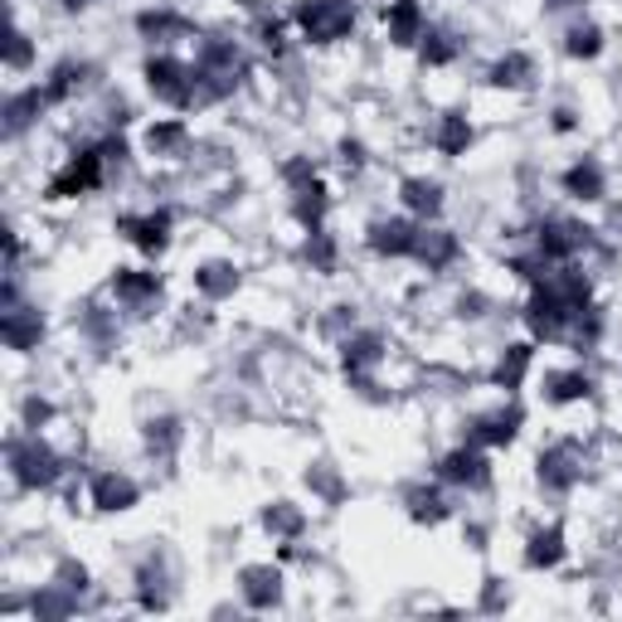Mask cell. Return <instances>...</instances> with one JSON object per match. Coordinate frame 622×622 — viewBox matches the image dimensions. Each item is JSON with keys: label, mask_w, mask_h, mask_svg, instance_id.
I'll return each instance as SVG.
<instances>
[{"label": "cell", "mask_w": 622, "mask_h": 622, "mask_svg": "<svg viewBox=\"0 0 622 622\" xmlns=\"http://www.w3.org/2000/svg\"><path fill=\"white\" fill-rule=\"evenodd\" d=\"M340 161H346V171H360V165H365V151H360L356 141H340Z\"/></svg>", "instance_id": "cell-39"}, {"label": "cell", "mask_w": 622, "mask_h": 622, "mask_svg": "<svg viewBox=\"0 0 622 622\" xmlns=\"http://www.w3.org/2000/svg\"><path fill=\"white\" fill-rule=\"evenodd\" d=\"M458 59V35L452 29H423V64H448Z\"/></svg>", "instance_id": "cell-32"}, {"label": "cell", "mask_w": 622, "mask_h": 622, "mask_svg": "<svg viewBox=\"0 0 622 622\" xmlns=\"http://www.w3.org/2000/svg\"><path fill=\"white\" fill-rule=\"evenodd\" d=\"M409 515H413V521L438 525L443 515H448V501H443L438 492H428V486H413V492H409Z\"/></svg>", "instance_id": "cell-31"}, {"label": "cell", "mask_w": 622, "mask_h": 622, "mask_svg": "<svg viewBox=\"0 0 622 622\" xmlns=\"http://www.w3.org/2000/svg\"><path fill=\"white\" fill-rule=\"evenodd\" d=\"M588 389H594V380H588L584 370H555V375H545V399L549 403L588 399Z\"/></svg>", "instance_id": "cell-18"}, {"label": "cell", "mask_w": 622, "mask_h": 622, "mask_svg": "<svg viewBox=\"0 0 622 622\" xmlns=\"http://www.w3.org/2000/svg\"><path fill=\"white\" fill-rule=\"evenodd\" d=\"M117 229L127 234L132 244L141 248V253H165V244H171V214H165V210H151V214H137V220L127 214Z\"/></svg>", "instance_id": "cell-6"}, {"label": "cell", "mask_w": 622, "mask_h": 622, "mask_svg": "<svg viewBox=\"0 0 622 622\" xmlns=\"http://www.w3.org/2000/svg\"><path fill=\"white\" fill-rule=\"evenodd\" d=\"M64 5H69V10H83V5H88V0H64Z\"/></svg>", "instance_id": "cell-41"}, {"label": "cell", "mask_w": 622, "mask_h": 622, "mask_svg": "<svg viewBox=\"0 0 622 622\" xmlns=\"http://www.w3.org/2000/svg\"><path fill=\"white\" fill-rule=\"evenodd\" d=\"M195 287H200L204 297H214V302H220V297H229L234 287H238V268L234 263H204L200 273H195Z\"/></svg>", "instance_id": "cell-26"}, {"label": "cell", "mask_w": 622, "mask_h": 622, "mask_svg": "<svg viewBox=\"0 0 622 622\" xmlns=\"http://www.w3.org/2000/svg\"><path fill=\"white\" fill-rule=\"evenodd\" d=\"M297 25L311 45H336L356 25V0H302L297 5Z\"/></svg>", "instance_id": "cell-2"}, {"label": "cell", "mask_w": 622, "mask_h": 622, "mask_svg": "<svg viewBox=\"0 0 622 622\" xmlns=\"http://www.w3.org/2000/svg\"><path fill=\"white\" fill-rule=\"evenodd\" d=\"M185 122H156V127L147 132V147L156 151V156H165V151H185Z\"/></svg>", "instance_id": "cell-34"}, {"label": "cell", "mask_w": 622, "mask_h": 622, "mask_svg": "<svg viewBox=\"0 0 622 622\" xmlns=\"http://www.w3.org/2000/svg\"><path fill=\"white\" fill-rule=\"evenodd\" d=\"M584 244H588V229H579L569 220H549L540 229V258H549V263H569Z\"/></svg>", "instance_id": "cell-11"}, {"label": "cell", "mask_w": 622, "mask_h": 622, "mask_svg": "<svg viewBox=\"0 0 622 622\" xmlns=\"http://www.w3.org/2000/svg\"><path fill=\"white\" fill-rule=\"evenodd\" d=\"M531 360H535V346H511L501 356V365H496V385H501L506 394H515L521 389V380H525V370H531Z\"/></svg>", "instance_id": "cell-25"}, {"label": "cell", "mask_w": 622, "mask_h": 622, "mask_svg": "<svg viewBox=\"0 0 622 622\" xmlns=\"http://www.w3.org/2000/svg\"><path fill=\"white\" fill-rule=\"evenodd\" d=\"M102 181H108V156H102V147H88L49 181V200H74V195L98 190Z\"/></svg>", "instance_id": "cell-4"}, {"label": "cell", "mask_w": 622, "mask_h": 622, "mask_svg": "<svg viewBox=\"0 0 622 622\" xmlns=\"http://www.w3.org/2000/svg\"><path fill=\"white\" fill-rule=\"evenodd\" d=\"M244 598L248 608H273L283 598V574L273 564H248L244 569Z\"/></svg>", "instance_id": "cell-14"}, {"label": "cell", "mask_w": 622, "mask_h": 622, "mask_svg": "<svg viewBox=\"0 0 622 622\" xmlns=\"http://www.w3.org/2000/svg\"><path fill=\"white\" fill-rule=\"evenodd\" d=\"M598 49H604V35H598V25H574L564 35V54L569 59H594Z\"/></svg>", "instance_id": "cell-33"}, {"label": "cell", "mask_w": 622, "mask_h": 622, "mask_svg": "<svg viewBox=\"0 0 622 622\" xmlns=\"http://www.w3.org/2000/svg\"><path fill=\"white\" fill-rule=\"evenodd\" d=\"M438 476L448 486H486V458L476 452V443H467V448H458V452H448V458L438 462Z\"/></svg>", "instance_id": "cell-9"}, {"label": "cell", "mask_w": 622, "mask_h": 622, "mask_svg": "<svg viewBox=\"0 0 622 622\" xmlns=\"http://www.w3.org/2000/svg\"><path fill=\"white\" fill-rule=\"evenodd\" d=\"M29 64V39L20 29H10V45H5V69H25Z\"/></svg>", "instance_id": "cell-37"}, {"label": "cell", "mask_w": 622, "mask_h": 622, "mask_svg": "<svg viewBox=\"0 0 622 622\" xmlns=\"http://www.w3.org/2000/svg\"><path fill=\"white\" fill-rule=\"evenodd\" d=\"M579 472H584V458H579L574 443H559V448L540 452V482L549 492H569L579 482Z\"/></svg>", "instance_id": "cell-7"}, {"label": "cell", "mask_w": 622, "mask_h": 622, "mask_svg": "<svg viewBox=\"0 0 622 622\" xmlns=\"http://www.w3.org/2000/svg\"><path fill=\"white\" fill-rule=\"evenodd\" d=\"M10 472L25 492H39V486H54L59 482V458L39 433H25V438L10 443Z\"/></svg>", "instance_id": "cell-3"}, {"label": "cell", "mask_w": 622, "mask_h": 622, "mask_svg": "<svg viewBox=\"0 0 622 622\" xmlns=\"http://www.w3.org/2000/svg\"><path fill=\"white\" fill-rule=\"evenodd\" d=\"M380 336H350L346 340V370L350 375H365V370H375L380 365Z\"/></svg>", "instance_id": "cell-28"}, {"label": "cell", "mask_w": 622, "mask_h": 622, "mask_svg": "<svg viewBox=\"0 0 622 622\" xmlns=\"http://www.w3.org/2000/svg\"><path fill=\"white\" fill-rule=\"evenodd\" d=\"M39 336H45V321H39V311L5 307V340H10V350H29Z\"/></svg>", "instance_id": "cell-16"}, {"label": "cell", "mask_w": 622, "mask_h": 622, "mask_svg": "<svg viewBox=\"0 0 622 622\" xmlns=\"http://www.w3.org/2000/svg\"><path fill=\"white\" fill-rule=\"evenodd\" d=\"M112 293H117L122 302L141 307V302H151V297H161V277H156V273H137V268H122V273L112 277Z\"/></svg>", "instance_id": "cell-17"}, {"label": "cell", "mask_w": 622, "mask_h": 622, "mask_svg": "<svg viewBox=\"0 0 622 622\" xmlns=\"http://www.w3.org/2000/svg\"><path fill=\"white\" fill-rule=\"evenodd\" d=\"M137 29L156 45H171V39H185L190 35V25H185L181 15H171V10H147V15H137Z\"/></svg>", "instance_id": "cell-21"}, {"label": "cell", "mask_w": 622, "mask_h": 622, "mask_svg": "<svg viewBox=\"0 0 622 622\" xmlns=\"http://www.w3.org/2000/svg\"><path fill=\"white\" fill-rule=\"evenodd\" d=\"M413 244H419V229L409 220H375L370 224V248L385 258H413Z\"/></svg>", "instance_id": "cell-10"}, {"label": "cell", "mask_w": 622, "mask_h": 622, "mask_svg": "<svg viewBox=\"0 0 622 622\" xmlns=\"http://www.w3.org/2000/svg\"><path fill=\"white\" fill-rule=\"evenodd\" d=\"M88 74H92L88 64H74V59H69V64H59L54 74H49V83H45V98H49V102H64V98H74V92L83 88V83H88Z\"/></svg>", "instance_id": "cell-24"}, {"label": "cell", "mask_w": 622, "mask_h": 622, "mask_svg": "<svg viewBox=\"0 0 622 622\" xmlns=\"http://www.w3.org/2000/svg\"><path fill=\"white\" fill-rule=\"evenodd\" d=\"M559 559H564V531H559V525L535 531L531 545H525V564H531V569H555Z\"/></svg>", "instance_id": "cell-19"}, {"label": "cell", "mask_w": 622, "mask_h": 622, "mask_svg": "<svg viewBox=\"0 0 622 622\" xmlns=\"http://www.w3.org/2000/svg\"><path fill=\"white\" fill-rule=\"evenodd\" d=\"M45 88H25V92H15V98L5 102V132L15 137V132H25L29 122L39 117V108H45Z\"/></svg>", "instance_id": "cell-20"}, {"label": "cell", "mask_w": 622, "mask_h": 622, "mask_svg": "<svg viewBox=\"0 0 622 622\" xmlns=\"http://www.w3.org/2000/svg\"><path fill=\"white\" fill-rule=\"evenodd\" d=\"M293 210H297V220H302L307 229L316 234L321 224H326V185H321V181L297 185V204H293Z\"/></svg>", "instance_id": "cell-23"}, {"label": "cell", "mask_w": 622, "mask_h": 622, "mask_svg": "<svg viewBox=\"0 0 622 622\" xmlns=\"http://www.w3.org/2000/svg\"><path fill=\"white\" fill-rule=\"evenodd\" d=\"M35 613H39V618H64V613H74V598L45 594V598H35Z\"/></svg>", "instance_id": "cell-38"}, {"label": "cell", "mask_w": 622, "mask_h": 622, "mask_svg": "<svg viewBox=\"0 0 622 622\" xmlns=\"http://www.w3.org/2000/svg\"><path fill=\"white\" fill-rule=\"evenodd\" d=\"M137 496H141L137 482L122 476V472H98L92 476V506H98V511H132Z\"/></svg>", "instance_id": "cell-12"}, {"label": "cell", "mask_w": 622, "mask_h": 622, "mask_svg": "<svg viewBox=\"0 0 622 622\" xmlns=\"http://www.w3.org/2000/svg\"><path fill=\"white\" fill-rule=\"evenodd\" d=\"M45 419H49V403L29 399V403H25V423H29V428H35V423H45Z\"/></svg>", "instance_id": "cell-40"}, {"label": "cell", "mask_w": 622, "mask_h": 622, "mask_svg": "<svg viewBox=\"0 0 622 622\" xmlns=\"http://www.w3.org/2000/svg\"><path fill=\"white\" fill-rule=\"evenodd\" d=\"M403 204L428 220V214L443 210V185L438 181H419V175H413V181H403Z\"/></svg>", "instance_id": "cell-27"}, {"label": "cell", "mask_w": 622, "mask_h": 622, "mask_svg": "<svg viewBox=\"0 0 622 622\" xmlns=\"http://www.w3.org/2000/svg\"><path fill=\"white\" fill-rule=\"evenodd\" d=\"M564 190L574 195V200H604V171H598V161H579L564 171Z\"/></svg>", "instance_id": "cell-22"}, {"label": "cell", "mask_w": 622, "mask_h": 622, "mask_svg": "<svg viewBox=\"0 0 622 622\" xmlns=\"http://www.w3.org/2000/svg\"><path fill=\"white\" fill-rule=\"evenodd\" d=\"M467 147H472V127H467L462 112H448V117H443V127H438V151L443 156H462Z\"/></svg>", "instance_id": "cell-30"}, {"label": "cell", "mask_w": 622, "mask_h": 622, "mask_svg": "<svg viewBox=\"0 0 622 622\" xmlns=\"http://www.w3.org/2000/svg\"><path fill=\"white\" fill-rule=\"evenodd\" d=\"M413 258H419V263H428L433 273H438V268H448L452 258H458V238H452L448 229H419Z\"/></svg>", "instance_id": "cell-15"}, {"label": "cell", "mask_w": 622, "mask_h": 622, "mask_svg": "<svg viewBox=\"0 0 622 622\" xmlns=\"http://www.w3.org/2000/svg\"><path fill=\"white\" fill-rule=\"evenodd\" d=\"M147 88L161 102H171V108H190V102H200V92H195V69L181 64V59H165V54L147 64Z\"/></svg>", "instance_id": "cell-5"}, {"label": "cell", "mask_w": 622, "mask_h": 622, "mask_svg": "<svg viewBox=\"0 0 622 622\" xmlns=\"http://www.w3.org/2000/svg\"><path fill=\"white\" fill-rule=\"evenodd\" d=\"M238 74H244V54L229 39H204L200 59H195V92H200V102L229 98L238 88Z\"/></svg>", "instance_id": "cell-1"}, {"label": "cell", "mask_w": 622, "mask_h": 622, "mask_svg": "<svg viewBox=\"0 0 622 622\" xmlns=\"http://www.w3.org/2000/svg\"><path fill=\"white\" fill-rule=\"evenodd\" d=\"M385 25H389V39L399 49H409V45H419L423 39V29H428V20H423V10H419V0H394L389 5V15H385Z\"/></svg>", "instance_id": "cell-13"}, {"label": "cell", "mask_w": 622, "mask_h": 622, "mask_svg": "<svg viewBox=\"0 0 622 622\" xmlns=\"http://www.w3.org/2000/svg\"><path fill=\"white\" fill-rule=\"evenodd\" d=\"M263 525L268 531H277V535H297L302 531V511H297L293 501H277V506H268L263 511Z\"/></svg>", "instance_id": "cell-35"}, {"label": "cell", "mask_w": 622, "mask_h": 622, "mask_svg": "<svg viewBox=\"0 0 622 622\" xmlns=\"http://www.w3.org/2000/svg\"><path fill=\"white\" fill-rule=\"evenodd\" d=\"M515 428H521V409H496V413H482V419L467 428V443H476V448H506V443L515 438Z\"/></svg>", "instance_id": "cell-8"}, {"label": "cell", "mask_w": 622, "mask_h": 622, "mask_svg": "<svg viewBox=\"0 0 622 622\" xmlns=\"http://www.w3.org/2000/svg\"><path fill=\"white\" fill-rule=\"evenodd\" d=\"M307 258L321 268V273H331V263H336V248H331V238H326V229H316L311 234V244H307Z\"/></svg>", "instance_id": "cell-36"}, {"label": "cell", "mask_w": 622, "mask_h": 622, "mask_svg": "<svg viewBox=\"0 0 622 622\" xmlns=\"http://www.w3.org/2000/svg\"><path fill=\"white\" fill-rule=\"evenodd\" d=\"M535 78V64H531V54H506L501 64L492 69V83L496 88H525V83Z\"/></svg>", "instance_id": "cell-29"}]
</instances>
